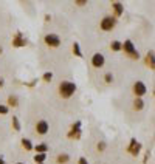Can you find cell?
I'll list each match as a JSON object with an SVG mask.
<instances>
[{"mask_svg":"<svg viewBox=\"0 0 155 164\" xmlns=\"http://www.w3.org/2000/svg\"><path fill=\"white\" fill-rule=\"evenodd\" d=\"M75 92H76V84L75 82H70V81H62L61 82L59 93H61L62 98L68 99V98H71L73 95H75Z\"/></svg>","mask_w":155,"mask_h":164,"instance_id":"cell-1","label":"cell"},{"mask_svg":"<svg viewBox=\"0 0 155 164\" xmlns=\"http://www.w3.org/2000/svg\"><path fill=\"white\" fill-rule=\"evenodd\" d=\"M121 50H124V53H126V54H127V56H129V57H132V59H140V53L136 51L135 45H133V42H132L130 39L124 40V43H123Z\"/></svg>","mask_w":155,"mask_h":164,"instance_id":"cell-2","label":"cell"},{"mask_svg":"<svg viewBox=\"0 0 155 164\" xmlns=\"http://www.w3.org/2000/svg\"><path fill=\"white\" fill-rule=\"evenodd\" d=\"M116 25V19L112 16H106L104 19L101 20V30L103 31H112Z\"/></svg>","mask_w":155,"mask_h":164,"instance_id":"cell-3","label":"cell"},{"mask_svg":"<svg viewBox=\"0 0 155 164\" xmlns=\"http://www.w3.org/2000/svg\"><path fill=\"white\" fill-rule=\"evenodd\" d=\"M43 40H45V43L48 45V47H51V48H58L59 45H61V37L58 34H47L43 37Z\"/></svg>","mask_w":155,"mask_h":164,"instance_id":"cell-4","label":"cell"},{"mask_svg":"<svg viewBox=\"0 0 155 164\" xmlns=\"http://www.w3.org/2000/svg\"><path fill=\"white\" fill-rule=\"evenodd\" d=\"M146 93H148V87L144 85V82L136 81L135 84H133V95H135L136 98H143Z\"/></svg>","mask_w":155,"mask_h":164,"instance_id":"cell-5","label":"cell"},{"mask_svg":"<svg viewBox=\"0 0 155 164\" xmlns=\"http://www.w3.org/2000/svg\"><path fill=\"white\" fill-rule=\"evenodd\" d=\"M104 63H106L104 54H101V53H95V54H93V57H92V65H93L95 68H101V67H104Z\"/></svg>","mask_w":155,"mask_h":164,"instance_id":"cell-6","label":"cell"},{"mask_svg":"<svg viewBox=\"0 0 155 164\" xmlns=\"http://www.w3.org/2000/svg\"><path fill=\"white\" fill-rule=\"evenodd\" d=\"M140 150H141V144L136 141L135 138H132V139H130V144H129V147H127V152L132 153L133 157H136V155L140 153Z\"/></svg>","mask_w":155,"mask_h":164,"instance_id":"cell-7","label":"cell"},{"mask_svg":"<svg viewBox=\"0 0 155 164\" xmlns=\"http://www.w3.org/2000/svg\"><path fill=\"white\" fill-rule=\"evenodd\" d=\"M48 130H50V125L45 119H42V121H39L37 124H36V132H37L39 135H47Z\"/></svg>","mask_w":155,"mask_h":164,"instance_id":"cell-8","label":"cell"},{"mask_svg":"<svg viewBox=\"0 0 155 164\" xmlns=\"http://www.w3.org/2000/svg\"><path fill=\"white\" fill-rule=\"evenodd\" d=\"M81 136V122L79 121H76L75 124L71 125V130L68 132V138H79Z\"/></svg>","mask_w":155,"mask_h":164,"instance_id":"cell-9","label":"cell"},{"mask_svg":"<svg viewBox=\"0 0 155 164\" xmlns=\"http://www.w3.org/2000/svg\"><path fill=\"white\" fill-rule=\"evenodd\" d=\"M13 45L16 48H20V47H25L26 45V39L22 36V33H16L14 39H13Z\"/></svg>","mask_w":155,"mask_h":164,"instance_id":"cell-10","label":"cell"},{"mask_svg":"<svg viewBox=\"0 0 155 164\" xmlns=\"http://www.w3.org/2000/svg\"><path fill=\"white\" fill-rule=\"evenodd\" d=\"M112 8H113V11H115V16L116 17H121L123 16V13H124V6H123V3H120V2H113L112 3ZM115 17V19H116Z\"/></svg>","mask_w":155,"mask_h":164,"instance_id":"cell-11","label":"cell"},{"mask_svg":"<svg viewBox=\"0 0 155 164\" xmlns=\"http://www.w3.org/2000/svg\"><path fill=\"white\" fill-rule=\"evenodd\" d=\"M148 59H146V62H148V65H149V68L152 70L154 67H155V53H154V50H151L149 53H148V56H146Z\"/></svg>","mask_w":155,"mask_h":164,"instance_id":"cell-12","label":"cell"},{"mask_svg":"<svg viewBox=\"0 0 155 164\" xmlns=\"http://www.w3.org/2000/svg\"><path fill=\"white\" fill-rule=\"evenodd\" d=\"M34 149H36V153H47L48 152V145L45 142H40L37 145H34Z\"/></svg>","mask_w":155,"mask_h":164,"instance_id":"cell-13","label":"cell"},{"mask_svg":"<svg viewBox=\"0 0 155 164\" xmlns=\"http://www.w3.org/2000/svg\"><path fill=\"white\" fill-rule=\"evenodd\" d=\"M8 107H19V98L16 95H11L8 98Z\"/></svg>","mask_w":155,"mask_h":164,"instance_id":"cell-14","label":"cell"},{"mask_svg":"<svg viewBox=\"0 0 155 164\" xmlns=\"http://www.w3.org/2000/svg\"><path fill=\"white\" fill-rule=\"evenodd\" d=\"M22 147H23L25 150H33V149H34V145H33L31 139H28V138H23V139H22Z\"/></svg>","mask_w":155,"mask_h":164,"instance_id":"cell-15","label":"cell"},{"mask_svg":"<svg viewBox=\"0 0 155 164\" xmlns=\"http://www.w3.org/2000/svg\"><path fill=\"white\" fill-rule=\"evenodd\" d=\"M133 108L135 110H143L144 108V102H143V99L141 98H135V102H133Z\"/></svg>","mask_w":155,"mask_h":164,"instance_id":"cell-16","label":"cell"},{"mask_svg":"<svg viewBox=\"0 0 155 164\" xmlns=\"http://www.w3.org/2000/svg\"><path fill=\"white\" fill-rule=\"evenodd\" d=\"M45 160H47V153H36V157H34V163L36 164H40Z\"/></svg>","mask_w":155,"mask_h":164,"instance_id":"cell-17","label":"cell"},{"mask_svg":"<svg viewBox=\"0 0 155 164\" xmlns=\"http://www.w3.org/2000/svg\"><path fill=\"white\" fill-rule=\"evenodd\" d=\"M121 47H123V43H121L120 40H113V42L110 43V50H112V51H120Z\"/></svg>","mask_w":155,"mask_h":164,"instance_id":"cell-18","label":"cell"},{"mask_svg":"<svg viewBox=\"0 0 155 164\" xmlns=\"http://www.w3.org/2000/svg\"><path fill=\"white\" fill-rule=\"evenodd\" d=\"M73 53H75L78 57H82V51H81V47H79V43H78V42L73 43Z\"/></svg>","mask_w":155,"mask_h":164,"instance_id":"cell-19","label":"cell"},{"mask_svg":"<svg viewBox=\"0 0 155 164\" xmlns=\"http://www.w3.org/2000/svg\"><path fill=\"white\" fill-rule=\"evenodd\" d=\"M68 160H70V157L67 153H61L59 157H58V163L59 164H65V163H68Z\"/></svg>","mask_w":155,"mask_h":164,"instance_id":"cell-20","label":"cell"},{"mask_svg":"<svg viewBox=\"0 0 155 164\" xmlns=\"http://www.w3.org/2000/svg\"><path fill=\"white\" fill-rule=\"evenodd\" d=\"M13 127L16 132H20V122H19V118L17 116H13Z\"/></svg>","mask_w":155,"mask_h":164,"instance_id":"cell-21","label":"cell"},{"mask_svg":"<svg viewBox=\"0 0 155 164\" xmlns=\"http://www.w3.org/2000/svg\"><path fill=\"white\" fill-rule=\"evenodd\" d=\"M104 81H106V84H112V82H113V75H112V73H106Z\"/></svg>","mask_w":155,"mask_h":164,"instance_id":"cell-22","label":"cell"},{"mask_svg":"<svg viewBox=\"0 0 155 164\" xmlns=\"http://www.w3.org/2000/svg\"><path fill=\"white\" fill-rule=\"evenodd\" d=\"M53 79V73L51 71H48V73H45V75H43V81L45 82H50Z\"/></svg>","mask_w":155,"mask_h":164,"instance_id":"cell-23","label":"cell"},{"mask_svg":"<svg viewBox=\"0 0 155 164\" xmlns=\"http://www.w3.org/2000/svg\"><path fill=\"white\" fill-rule=\"evenodd\" d=\"M10 112V107L8 105H0V115H6Z\"/></svg>","mask_w":155,"mask_h":164,"instance_id":"cell-24","label":"cell"},{"mask_svg":"<svg viewBox=\"0 0 155 164\" xmlns=\"http://www.w3.org/2000/svg\"><path fill=\"white\" fill-rule=\"evenodd\" d=\"M106 149V142H99L98 144V150H104Z\"/></svg>","mask_w":155,"mask_h":164,"instance_id":"cell-25","label":"cell"},{"mask_svg":"<svg viewBox=\"0 0 155 164\" xmlns=\"http://www.w3.org/2000/svg\"><path fill=\"white\" fill-rule=\"evenodd\" d=\"M76 5H78V6H84V5H87V2H85V0H78Z\"/></svg>","mask_w":155,"mask_h":164,"instance_id":"cell-26","label":"cell"},{"mask_svg":"<svg viewBox=\"0 0 155 164\" xmlns=\"http://www.w3.org/2000/svg\"><path fill=\"white\" fill-rule=\"evenodd\" d=\"M78 164H88V161H87L85 158H79V161H78Z\"/></svg>","mask_w":155,"mask_h":164,"instance_id":"cell-27","label":"cell"},{"mask_svg":"<svg viewBox=\"0 0 155 164\" xmlns=\"http://www.w3.org/2000/svg\"><path fill=\"white\" fill-rule=\"evenodd\" d=\"M0 164H5V161H3L2 158H0Z\"/></svg>","mask_w":155,"mask_h":164,"instance_id":"cell-28","label":"cell"},{"mask_svg":"<svg viewBox=\"0 0 155 164\" xmlns=\"http://www.w3.org/2000/svg\"><path fill=\"white\" fill-rule=\"evenodd\" d=\"M2 85H3V81H2V79H0V87H2Z\"/></svg>","mask_w":155,"mask_h":164,"instance_id":"cell-29","label":"cell"},{"mask_svg":"<svg viewBox=\"0 0 155 164\" xmlns=\"http://www.w3.org/2000/svg\"><path fill=\"white\" fill-rule=\"evenodd\" d=\"M2 51H3V48H2V47H0V54H2Z\"/></svg>","mask_w":155,"mask_h":164,"instance_id":"cell-30","label":"cell"},{"mask_svg":"<svg viewBox=\"0 0 155 164\" xmlns=\"http://www.w3.org/2000/svg\"><path fill=\"white\" fill-rule=\"evenodd\" d=\"M16 164H25V163H16Z\"/></svg>","mask_w":155,"mask_h":164,"instance_id":"cell-31","label":"cell"},{"mask_svg":"<svg viewBox=\"0 0 155 164\" xmlns=\"http://www.w3.org/2000/svg\"><path fill=\"white\" fill-rule=\"evenodd\" d=\"M40 164H43V163H40Z\"/></svg>","mask_w":155,"mask_h":164,"instance_id":"cell-32","label":"cell"}]
</instances>
